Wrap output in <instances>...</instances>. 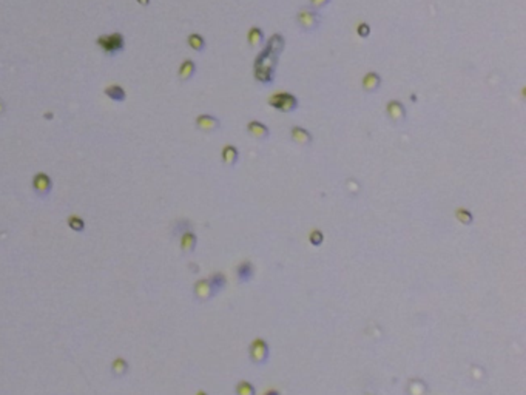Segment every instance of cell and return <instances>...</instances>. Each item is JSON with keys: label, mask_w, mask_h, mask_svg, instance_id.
Here are the masks:
<instances>
[{"label": "cell", "mask_w": 526, "mask_h": 395, "mask_svg": "<svg viewBox=\"0 0 526 395\" xmlns=\"http://www.w3.org/2000/svg\"><path fill=\"white\" fill-rule=\"evenodd\" d=\"M31 185H33L34 193H36L39 198H46L49 193H51L53 181H51V178H49L45 171H39V173H36V175L33 176Z\"/></svg>", "instance_id": "cell-7"}, {"label": "cell", "mask_w": 526, "mask_h": 395, "mask_svg": "<svg viewBox=\"0 0 526 395\" xmlns=\"http://www.w3.org/2000/svg\"><path fill=\"white\" fill-rule=\"evenodd\" d=\"M187 45H188L191 49H194V51L201 53V51H204V49H206V39H204L201 34L191 33V34L187 36Z\"/></svg>", "instance_id": "cell-22"}, {"label": "cell", "mask_w": 526, "mask_h": 395, "mask_svg": "<svg viewBox=\"0 0 526 395\" xmlns=\"http://www.w3.org/2000/svg\"><path fill=\"white\" fill-rule=\"evenodd\" d=\"M196 395H209V393H207L206 390H198V392H196Z\"/></svg>", "instance_id": "cell-35"}, {"label": "cell", "mask_w": 526, "mask_h": 395, "mask_svg": "<svg viewBox=\"0 0 526 395\" xmlns=\"http://www.w3.org/2000/svg\"><path fill=\"white\" fill-rule=\"evenodd\" d=\"M329 2H331V0H310V2H309L310 5H309V7H310L312 10L318 11V10L324 8V7H325V5H327Z\"/></svg>", "instance_id": "cell-29"}, {"label": "cell", "mask_w": 526, "mask_h": 395, "mask_svg": "<svg viewBox=\"0 0 526 395\" xmlns=\"http://www.w3.org/2000/svg\"><path fill=\"white\" fill-rule=\"evenodd\" d=\"M455 218H457L458 222H462V224H465V226H471L474 222V215L468 209H462V207L457 209L455 210Z\"/></svg>", "instance_id": "cell-25"}, {"label": "cell", "mask_w": 526, "mask_h": 395, "mask_svg": "<svg viewBox=\"0 0 526 395\" xmlns=\"http://www.w3.org/2000/svg\"><path fill=\"white\" fill-rule=\"evenodd\" d=\"M194 123H196V128L204 133H213L221 127V120L212 114H199L194 119Z\"/></svg>", "instance_id": "cell-8"}, {"label": "cell", "mask_w": 526, "mask_h": 395, "mask_svg": "<svg viewBox=\"0 0 526 395\" xmlns=\"http://www.w3.org/2000/svg\"><path fill=\"white\" fill-rule=\"evenodd\" d=\"M380 87H381V76L377 71H369L363 76L361 88L364 93H369V94L375 93L377 90H380Z\"/></svg>", "instance_id": "cell-9"}, {"label": "cell", "mask_w": 526, "mask_h": 395, "mask_svg": "<svg viewBox=\"0 0 526 395\" xmlns=\"http://www.w3.org/2000/svg\"><path fill=\"white\" fill-rule=\"evenodd\" d=\"M284 48H286V40H284V36L280 33L272 34V37L267 40V45H266L267 51L275 54L277 57H280V54L284 51Z\"/></svg>", "instance_id": "cell-13"}, {"label": "cell", "mask_w": 526, "mask_h": 395, "mask_svg": "<svg viewBox=\"0 0 526 395\" xmlns=\"http://www.w3.org/2000/svg\"><path fill=\"white\" fill-rule=\"evenodd\" d=\"M290 139L298 144V145H303V147H307L312 144L313 141V136L309 130L303 128V127H292L290 128Z\"/></svg>", "instance_id": "cell-12"}, {"label": "cell", "mask_w": 526, "mask_h": 395, "mask_svg": "<svg viewBox=\"0 0 526 395\" xmlns=\"http://www.w3.org/2000/svg\"><path fill=\"white\" fill-rule=\"evenodd\" d=\"M247 40H248V45L252 48H258L264 43V33L261 28L258 27H252L248 30L247 33Z\"/></svg>", "instance_id": "cell-21"}, {"label": "cell", "mask_w": 526, "mask_h": 395, "mask_svg": "<svg viewBox=\"0 0 526 395\" xmlns=\"http://www.w3.org/2000/svg\"><path fill=\"white\" fill-rule=\"evenodd\" d=\"M357 34H358L361 39L369 37V36H370V25H369V23H366V22L358 23V27H357Z\"/></svg>", "instance_id": "cell-28"}, {"label": "cell", "mask_w": 526, "mask_h": 395, "mask_svg": "<svg viewBox=\"0 0 526 395\" xmlns=\"http://www.w3.org/2000/svg\"><path fill=\"white\" fill-rule=\"evenodd\" d=\"M248 355L255 364H264L269 360V344L262 338H255L250 343Z\"/></svg>", "instance_id": "cell-5"}, {"label": "cell", "mask_w": 526, "mask_h": 395, "mask_svg": "<svg viewBox=\"0 0 526 395\" xmlns=\"http://www.w3.org/2000/svg\"><path fill=\"white\" fill-rule=\"evenodd\" d=\"M262 395H281L277 389H269V390H266Z\"/></svg>", "instance_id": "cell-31"}, {"label": "cell", "mask_w": 526, "mask_h": 395, "mask_svg": "<svg viewBox=\"0 0 526 395\" xmlns=\"http://www.w3.org/2000/svg\"><path fill=\"white\" fill-rule=\"evenodd\" d=\"M207 280H209V284L212 287L213 295L219 293L221 290L225 289V286H227V278H225V275L221 274V272H215V274H212Z\"/></svg>", "instance_id": "cell-20"}, {"label": "cell", "mask_w": 526, "mask_h": 395, "mask_svg": "<svg viewBox=\"0 0 526 395\" xmlns=\"http://www.w3.org/2000/svg\"><path fill=\"white\" fill-rule=\"evenodd\" d=\"M386 116L392 122V125H402L406 122V107L397 99L389 101L386 104Z\"/></svg>", "instance_id": "cell-6"}, {"label": "cell", "mask_w": 526, "mask_h": 395, "mask_svg": "<svg viewBox=\"0 0 526 395\" xmlns=\"http://www.w3.org/2000/svg\"><path fill=\"white\" fill-rule=\"evenodd\" d=\"M179 245H181V250L185 252V253H191L194 250L196 247V242H198V238L194 235L193 230H187L184 233L179 235Z\"/></svg>", "instance_id": "cell-15"}, {"label": "cell", "mask_w": 526, "mask_h": 395, "mask_svg": "<svg viewBox=\"0 0 526 395\" xmlns=\"http://www.w3.org/2000/svg\"><path fill=\"white\" fill-rule=\"evenodd\" d=\"M247 133L250 136H253L255 139H259V141H266L270 136L269 127H266L264 123L259 122V120H250L247 123Z\"/></svg>", "instance_id": "cell-11"}, {"label": "cell", "mask_w": 526, "mask_h": 395, "mask_svg": "<svg viewBox=\"0 0 526 395\" xmlns=\"http://www.w3.org/2000/svg\"><path fill=\"white\" fill-rule=\"evenodd\" d=\"M221 158H222V162H224L225 165H229V167L236 165V162H238V159H239L238 148H236L235 145H224L222 153H221Z\"/></svg>", "instance_id": "cell-17"}, {"label": "cell", "mask_w": 526, "mask_h": 395, "mask_svg": "<svg viewBox=\"0 0 526 395\" xmlns=\"http://www.w3.org/2000/svg\"><path fill=\"white\" fill-rule=\"evenodd\" d=\"M269 105L275 110H278L281 113H293L298 110V97L292 93L283 91V93H277L273 94L269 99Z\"/></svg>", "instance_id": "cell-4"}, {"label": "cell", "mask_w": 526, "mask_h": 395, "mask_svg": "<svg viewBox=\"0 0 526 395\" xmlns=\"http://www.w3.org/2000/svg\"><path fill=\"white\" fill-rule=\"evenodd\" d=\"M347 187H349V190H350V191H352V190L358 191V190H360L358 182H357V181H354V179H349V181H347Z\"/></svg>", "instance_id": "cell-30"}, {"label": "cell", "mask_w": 526, "mask_h": 395, "mask_svg": "<svg viewBox=\"0 0 526 395\" xmlns=\"http://www.w3.org/2000/svg\"><path fill=\"white\" fill-rule=\"evenodd\" d=\"M96 45L105 56H116L125 49V37L122 33L114 31L111 34H102L96 39Z\"/></svg>", "instance_id": "cell-2"}, {"label": "cell", "mask_w": 526, "mask_h": 395, "mask_svg": "<svg viewBox=\"0 0 526 395\" xmlns=\"http://www.w3.org/2000/svg\"><path fill=\"white\" fill-rule=\"evenodd\" d=\"M236 277H238V281L242 284L252 281V278L255 277V266L250 261L239 262V266L236 267Z\"/></svg>", "instance_id": "cell-14"}, {"label": "cell", "mask_w": 526, "mask_h": 395, "mask_svg": "<svg viewBox=\"0 0 526 395\" xmlns=\"http://www.w3.org/2000/svg\"><path fill=\"white\" fill-rule=\"evenodd\" d=\"M136 2H138L141 7H148V5H150V0H136Z\"/></svg>", "instance_id": "cell-33"}, {"label": "cell", "mask_w": 526, "mask_h": 395, "mask_svg": "<svg viewBox=\"0 0 526 395\" xmlns=\"http://www.w3.org/2000/svg\"><path fill=\"white\" fill-rule=\"evenodd\" d=\"M104 94L114 102H123L125 99H127V91H125L119 84H111V85L105 87Z\"/></svg>", "instance_id": "cell-18"}, {"label": "cell", "mask_w": 526, "mask_h": 395, "mask_svg": "<svg viewBox=\"0 0 526 395\" xmlns=\"http://www.w3.org/2000/svg\"><path fill=\"white\" fill-rule=\"evenodd\" d=\"M187 230H191L190 221L182 219V221H176V222H174V227H173V235H174V236H178V235H181V233H184V232H187Z\"/></svg>", "instance_id": "cell-26"}, {"label": "cell", "mask_w": 526, "mask_h": 395, "mask_svg": "<svg viewBox=\"0 0 526 395\" xmlns=\"http://www.w3.org/2000/svg\"><path fill=\"white\" fill-rule=\"evenodd\" d=\"M43 117H45V119H53V114H51V113H45Z\"/></svg>", "instance_id": "cell-34"}, {"label": "cell", "mask_w": 526, "mask_h": 395, "mask_svg": "<svg viewBox=\"0 0 526 395\" xmlns=\"http://www.w3.org/2000/svg\"><path fill=\"white\" fill-rule=\"evenodd\" d=\"M235 393H236V395H255V393H256V389H255V386H253L252 383H250V381L242 380V381H239V383L236 384Z\"/></svg>", "instance_id": "cell-24"}, {"label": "cell", "mask_w": 526, "mask_h": 395, "mask_svg": "<svg viewBox=\"0 0 526 395\" xmlns=\"http://www.w3.org/2000/svg\"><path fill=\"white\" fill-rule=\"evenodd\" d=\"M5 110H7L5 102L2 101V99H0V116H4V114H5Z\"/></svg>", "instance_id": "cell-32"}, {"label": "cell", "mask_w": 526, "mask_h": 395, "mask_svg": "<svg viewBox=\"0 0 526 395\" xmlns=\"http://www.w3.org/2000/svg\"><path fill=\"white\" fill-rule=\"evenodd\" d=\"M67 224H68V227H70L73 232L81 233V232L85 230V221H84V218L79 216V215H70V216L67 218Z\"/></svg>", "instance_id": "cell-23"}, {"label": "cell", "mask_w": 526, "mask_h": 395, "mask_svg": "<svg viewBox=\"0 0 526 395\" xmlns=\"http://www.w3.org/2000/svg\"><path fill=\"white\" fill-rule=\"evenodd\" d=\"M196 73V63L191 60V59H185L181 65H179V70H178V78L181 82H187L190 81Z\"/></svg>", "instance_id": "cell-16"}, {"label": "cell", "mask_w": 526, "mask_h": 395, "mask_svg": "<svg viewBox=\"0 0 526 395\" xmlns=\"http://www.w3.org/2000/svg\"><path fill=\"white\" fill-rule=\"evenodd\" d=\"M128 369H130L128 361L125 360L123 357H116V358L111 361V374H113V377H116V378H122L123 375H127V374H128Z\"/></svg>", "instance_id": "cell-19"}, {"label": "cell", "mask_w": 526, "mask_h": 395, "mask_svg": "<svg viewBox=\"0 0 526 395\" xmlns=\"http://www.w3.org/2000/svg\"><path fill=\"white\" fill-rule=\"evenodd\" d=\"M296 25L298 28L304 31V33H312L315 30H318L321 27V22H322V17L318 11L312 10L310 7H303L299 8L298 13H296Z\"/></svg>", "instance_id": "cell-3"}, {"label": "cell", "mask_w": 526, "mask_h": 395, "mask_svg": "<svg viewBox=\"0 0 526 395\" xmlns=\"http://www.w3.org/2000/svg\"><path fill=\"white\" fill-rule=\"evenodd\" d=\"M277 65H278V57L272 53H269L264 48L262 51L256 56L255 63H253L255 79L262 85L272 84L275 81V70H277Z\"/></svg>", "instance_id": "cell-1"}, {"label": "cell", "mask_w": 526, "mask_h": 395, "mask_svg": "<svg viewBox=\"0 0 526 395\" xmlns=\"http://www.w3.org/2000/svg\"><path fill=\"white\" fill-rule=\"evenodd\" d=\"M193 293L196 296V300L199 301H207L210 298H213V292H212V287L209 284V280L207 278H203V280H198L193 286Z\"/></svg>", "instance_id": "cell-10"}, {"label": "cell", "mask_w": 526, "mask_h": 395, "mask_svg": "<svg viewBox=\"0 0 526 395\" xmlns=\"http://www.w3.org/2000/svg\"><path fill=\"white\" fill-rule=\"evenodd\" d=\"M309 241H310V244L312 245H315V247H318V245H321L322 244V241H324V235H322V232L321 230H312L310 232V235H309Z\"/></svg>", "instance_id": "cell-27"}]
</instances>
